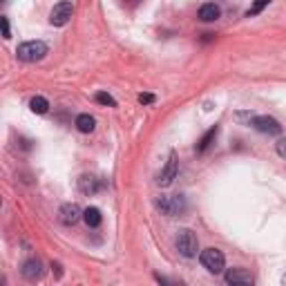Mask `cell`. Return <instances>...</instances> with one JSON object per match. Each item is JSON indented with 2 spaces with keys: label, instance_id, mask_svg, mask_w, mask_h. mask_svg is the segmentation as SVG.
<instances>
[{
  "label": "cell",
  "instance_id": "obj_1",
  "mask_svg": "<svg viewBox=\"0 0 286 286\" xmlns=\"http://www.w3.org/2000/svg\"><path fill=\"white\" fill-rule=\"evenodd\" d=\"M16 54L18 59L25 61V63H36V61H42L47 56V45L42 41H27L22 45H18Z\"/></svg>",
  "mask_w": 286,
  "mask_h": 286
},
{
  "label": "cell",
  "instance_id": "obj_2",
  "mask_svg": "<svg viewBox=\"0 0 286 286\" xmlns=\"http://www.w3.org/2000/svg\"><path fill=\"white\" fill-rule=\"evenodd\" d=\"M199 260H202L204 268H206L208 273H212V275H219V273L224 270V266H226V257H224V253L219 248H206V250H202Z\"/></svg>",
  "mask_w": 286,
  "mask_h": 286
},
{
  "label": "cell",
  "instance_id": "obj_3",
  "mask_svg": "<svg viewBox=\"0 0 286 286\" xmlns=\"http://www.w3.org/2000/svg\"><path fill=\"white\" fill-rule=\"evenodd\" d=\"M175 246H177V250H179V255H184V257H197V250H199L197 235L192 233V230H188V228L179 230V235H177V239H175Z\"/></svg>",
  "mask_w": 286,
  "mask_h": 286
},
{
  "label": "cell",
  "instance_id": "obj_4",
  "mask_svg": "<svg viewBox=\"0 0 286 286\" xmlns=\"http://www.w3.org/2000/svg\"><path fill=\"white\" fill-rule=\"evenodd\" d=\"M72 14H74V5H72L69 0H61L59 5H54L52 14H49V22H52L54 27H63L69 22Z\"/></svg>",
  "mask_w": 286,
  "mask_h": 286
},
{
  "label": "cell",
  "instance_id": "obj_5",
  "mask_svg": "<svg viewBox=\"0 0 286 286\" xmlns=\"http://www.w3.org/2000/svg\"><path fill=\"white\" fill-rule=\"evenodd\" d=\"M159 208L163 215L168 217H177L185 212V199L181 195H172V197H161L159 199Z\"/></svg>",
  "mask_w": 286,
  "mask_h": 286
},
{
  "label": "cell",
  "instance_id": "obj_6",
  "mask_svg": "<svg viewBox=\"0 0 286 286\" xmlns=\"http://www.w3.org/2000/svg\"><path fill=\"white\" fill-rule=\"evenodd\" d=\"M175 177H177V154L172 152L168 157V161H165L163 170L159 172V179H157V184H159L161 188H168V185L175 181Z\"/></svg>",
  "mask_w": 286,
  "mask_h": 286
},
{
  "label": "cell",
  "instance_id": "obj_7",
  "mask_svg": "<svg viewBox=\"0 0 286 286\" xmlns=\"http://www.w3.org/2000/svg\"><path fill=\"white\" fill-rule=\"evenodd\" d=\"M250 125H253L257 132H264V134H280L282 132V125L273 117H253Z\"/></svg>",
  "mask_w": 286,
  "mask_h": 286
},
{
  "label": "cell",
  "instance_id": "obj_8",
  "mask_svg": "<svg viewBox=\"0 0 286 286\" xmlns=\"http://www.w3.org/2000/svg\"><path fill=\"white\" fill-rule=\"evenodd\" d=\"M59 215H61V222H63L65 226H72V224H76L83 217V210L79 208V204H63Z\"/></svg>",
  "mask_w": 286,
  "mask_h": 286
},
{
  "label": "cell",
  "instance_id": "obj_9",
  "mask_svg": "<svg viewBox=\"0 0 286 286\" xmlns=\"http://www.w3.org/2000/svg\"><path fill=\"white\" fill-rule=\"evenodd\" d=\"M226 284H253V275L244 268H230L224 273Z\"/></svg>",
  "mask_w": 286,
  "mask_h": 286
},
{
  "label": "cell",
  "instance_id": "obj_10",
  "mask_svg": "<svg viewBox=\"0 0 286 286\" xmlns=\"http://www.w3.org/2000/svg\"><path fill=\"white\" fill-rule=\"evenodd\" d=\"M101 188H103V184L92 175H83L79 179V190L83 192V195H94V192H99Z\"/></svg>",
  "mask_w": 286,
  "mask_h": 286
},
{
  "label": "cell",
  "instance_id": "obj_11",
  "mask_svg": "<svg viewBox=\"0 0 286 286\" xmlns=\"http://www.w3.org/2000/svg\"><path fill=\"white\" fill-rule=\"evenodd\" d=\"M219 16H222V9H219L215 2H206V5H202V9H199V20L202 22H215Z\"/></svg>",
  "mask_w": 286,
  "mask_h": 286
},
{
  "label": "cell",
  "instance_id": "obj_12",
  "mask_svg": "<svg viewBox=\"0 0 286 286\" xmlns=\"http://www.w3.org/2000/svg\"><path fill=\"white\" fill-rule=\"evenodd\" d=\"M41 273H42V268H41V262L38 260H27L25 264H22V277H25V280L34 282L41 277Z\"/></svg>",
  "mask_w": 286,
  "mask_h": 286
},
{
  "label": "cell",
  "instance_id": "obj_13",
  "mask_svg": "<svg viewBox=\"0 0 286 286\" xmlns=\"http://www.w3.org/2000/svg\"><path fill=\"white\" fill-rule=\"evenodd\" d=\"M83 219H85V224L90 228H99L101 226V222H103V215H101V210L99 208H87V210H83Z\"/></svg>",
  "mask_w": 286,
  "mask_h": 286
},
{
  "label": "cell",
  "instance_id": "obj_14",
  "mask_svg": "<svg viewBox=\"0 0 286 286\" xmlns=\"http://www.w3.org/2000/svg\"><path fill=\"white\" fill-rule=\"evenodd\" d=\"M76 127H79V132L90 134L92 130L96 127L94 117H90V114H79V117H76Z\"/></svg>",
  "mask_w": 286,
  "mask_h": 286
},
{
  "label": "cell",
  "instance_id": "obj_15",
  "mask_svg": "<svg viewBox=\"0 0 286 286\" xmlns=\"http://www.w3.org/2000/svg\"><path fill=\"white\" fill-rule=\"evenodd\" d=\"M217 132H219V127L215 125V127H210L206 134H204L202 139H199V143H197V152H206L208 150V145H210L212 141H215V137H217Z\"/></svg>",
  "mask_w": 286,
  "mask_h": 286
},
{
  "label": "cell",
  "instance_id": "obj_16",
  "mask_svg": "<svg viewBox=\"0 0 286 286\" xmlns=\"http://www.w3.org/2000/svg\"><path fill=\"white\" fill-rule=\"evenodd\" d=\"M29 107H32L34 114H45L49 110V101L45 96H34L32 101H29Z\"/></svg>",
  "mask_w": 286,
  "mask_h": 286
},
{
  "label": "cell",
  "instance_id": "obj_17",
  "mask_svg": "<svg viewBox=\"0 0 286 286\" xmlns=\"http://www.w3.org/2000/svg\"><path fill=\"white\" fill-rule=\"evenodd\" d=\"M268 2L270 0H255L253 5L248 7V11H246V18H253V16H257V14H262L264 7H268Z\"/></svg>",
  "mask_w": 286,
  "mask_h": 286
},
{
  "label": "cell",
  "instance_id": "obj_18",
  "mask_svg": "<svg viewBox=\"0 0 286 286\" xmlns=\"http://www.w3.org/2000/svg\"><path fill=\"white\" fill-rule=\"evenodd\" d=\"M96 103H101V105H110V107L117 105V101H114L107 92H99V94H96Z\"/></svg>",
  "mask_w": 286,
  "mask_h": 286
},
{
  "label": "cell",
  "instance_id": "obj_19",
  "mask_svg": "<svg viewBox=\"0 0 286 286\" xmlns=\"http://www.w3.org/2000/svg\"><path fill=\"white\" fill-rule=\"evenodd\" d=\"M275 150H277V154H280L282 159H286V139H280V141L275 143Z\"/></svg>",
  "mask_w": 286,
  "mask_h": 286
},
{
  "label": "cell",
  "instance_id": "obj_20",
  "mask_svg": "<svg viewBox=\"0 0 286 286\" xmlns=\"http://www.w3.org/2000/svg\"><path fill=\"white\" fill-rule=\"evenodd\" d=\"M0 27H2V38H11V32H9V20L5 16L0 18Z\"/></svg>",
  "mask_w": 286,
  "mask_h": 286
},
{
  "label": "cell",
  "instance_id": "obj_21",
  "mask_svg": "<svg viewBox=\"0 0 286 286\" xmlns=\"http://www.w3.org/2000/svg\"><path fill=\"white\" fill-rule=\"evenodd\" d=\"M235 117H237L239 121H246V123L250 125V121H253V117H255V114H250V112H237Z\"/></svg>",
  "mask_w": 286,
  "mask_h": 286
},
{
  "label": "cell",
  "instance_id": "obj_22",
  "mask_svg": "<svg viewBox=\"0 0 286 286\" xmlns=\"http://www.w3.org/2000/svg\"><path fill=\"white\" fill-rule=\"evenodd\" d=\"M139 103H143V105L154 103V94H139Z\"/></svg>",
  "mask_w": 286,
  "mask_h": 286
},
{
  "label": "cell",
  "instance_id": "obj_23",
  "mask_svg": "<svg viewBox=\"0 0 286 286\" xmlns=\"http://www.w3.org/2000/svg\"><path fill=\"white\" fill-rule=\"evenodd\" d=\"M130 2H132V5H134V2H139V0H130Z\"/></svg>",
  "mask_w": 286,
  "mask_h": 286
}]
</instances>
